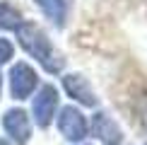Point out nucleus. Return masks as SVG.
Masks as SVG:
<instances>
[{
	"label": "nucleus",
	"instance_id": "1",
	"mask_svg": "<svg viewBox=\"0 0 147 145\" xmlns=\"http://www.w3.org/2000/svg\"><path fill=\"white\" fill-rule=\"evenodd\" d=\"M15 32H17V39H20L22 48H24L32 58L39 60L48 72H60V70H63V63H65L63 56L53 48L51 39L46 36V32L39 27V24H34V22H22Z\"/></svg>",
	"mask_w": 147,
	"mask_h": 145
},
{
	"label": "nucleus",
	"instance_id": "2",
	"mask_svg": "<svg viewBox=\"0 0 147 145\" xmlns=\"http://www.w3.org/2000/svg\"><path fill=\"white\" fill-rule=\"evenodd\" d=\"M56 109H58V92H56V87H53V85H44V87L39 89V94L34 97V106H32L36 126H39V128H48L53 116H56Z\"/></svg>",
	"mask_w": 147,
	"mask_h": 145
},
{
	"label": "nucleus",
	"instance_id": "3",
	"mask_svg": "<svg viewBox=\"0 0 147 145\" xmlns=\"http://www.w3.org/2000/svg\"><path fill=\"white\" fill-rule=\"evenodd\" d=\"M36 82H39V75L32 65L27 63H15L10 70V94L15 99H27L29 94L36 89Z\"/></svg>",
	"mask_w": 147,
	"mask_h": 145
},
{
	"label": "nucleus",
	"instance_id": "4",
	"mask_svg": "<svg viewBox=\"0 0 147 145\" xmlns=\"http://www.w3.org/2000/svg\"><path fill=\"white\" fill-rule=\"evenodd\" d=\"M3 128L17 145H27L32 138V123L24 109H10L3 114Z\"/></svg>",
	"mask_w": 147,
	"mask_h": 145
},
{
	"label": "nucleus",
	"instance_id": "5",
	"mask_svg": "<svg viewBox=\"0 0 147 145\" xmlns=\"http://www.w3.org/2000/svg\"><path fill=\"white\" fill-rule=\"evenodd\" d=\"M58 131L63 133L68 140H72V143L84 140V136H87V121H84L82 111H80V109H75V106H65V109H60Z\"/></svg>",
	"mask_w": 147,
	"mask_h": 145
},
{
	"label": "nucleus",
	"instance_id": "6",
	"mask_svg": "<svg viewBox=\"0 0 147 145\" xmlns=\"http://www.w3.org/2000/svg\"><path fill=\"white\" fill-rule=\"evenodd\" d=\"M63 87H65V92H68L72 99H77L80 104H84V106H96V94H94V89H92V85L84 80L80 72H68V75L63 77Z\"/></svg>",
	"mask_w": 147,
	"mask_h": 145
},
{
	"label": "nucleus",
	"instance_id": "7",
	"mask_svg": "<svg viewBox=\"0 0 147 145\" xmlns=\"http://www.w3.org/2000/svg\"><path fill=\"white\" fill-rule=\"evenodd\" d=\"M92 133H94L104 145H121V140H123V133H121L118 123L104 111L94 114V119H92Z\"/></svg>",
	"mask_w": 147,
	"mask_h": 145
},
{
	"label": "nucleus",
	"instance_id": "8",
	"mask_svg": "<svg viewBox=\"0 0 147 145\" xmlns=\"http://www.w3.org/2000/svg\"><path fill=\"white\" fill-rule=\"evenodd\" d=\"M39 10L51 20L56 27L65 24V15H68V0H36Z\"/></svg>",
	"mask_w": 147,
	"mask_h": 145
},
{
	"label": "nucleus",
	"instance_id": "9",
	"mask_svg": "<svg viewBox=\"0 0 147 145\" xmlns=\"http://www.w3.org/2000/svg\"><path fill=\"white\" fill-rule=\"evenodd\" d=\"M22 24V15L12 5L0 3V29H17Z\"/></svg>",
	"mask_w": 147,
	"mask_h": 145
},
{
	"label": "nucleus",
	"instance_id": "10",
	"mask_svg": "<svg viewBox=\"0 0 147 145\" xmlns=\"http://www.w3.org/2000/svg\"><path fill=\"white\" fill-rule=\"evenodd\" d=\"M12 56H15V46L7 39H0V65H5Z\"/></svg>",
	"mask_w": 147,
	"mask_h": 145
},
{
	"label": "nucleus",
	"instance_id": "11",
	"mask_svg": "<svg viewBox=\"0 0 147 145\" xmlns=\"http://www.w3.org/2000/svg\"><path fill=\"white\" fill-rule=\"evenodd\" d=\"M138 116H140V123L147 128V92L138 99Z\"/></svg>",
	"mask_w": 147,
	"mask_h": 145
},
{
	"label": "nucleus",
	"instance_id": "12",
	"mask_svg": "<svg viewBox=\"0 0 147 145\" xmlns=\"http://www.w3.org/2000/svg\"><path fill=\"white\" fill-rule=\"evenodd\" d=\"M0 145H10V143H7V140H3V138H0Z\"/></svg>",
	"mask_w": 147,
	"mask_h": 145
},
{
	"label": "nucleus",
	"instance_id": "13",
	"mask_svg": "<svg viewBox=\"0 0 147 145\" xmlns=\"http://www.w3.org/2000/svg\"><path fill=\"white\" fill-rule=\"evenodd\" d=\"M0 89H3V75H0Z\"/></svg>",
	"mask_w": 147,
	"mask_h": 145
}]
</instances>
